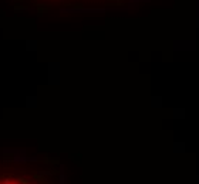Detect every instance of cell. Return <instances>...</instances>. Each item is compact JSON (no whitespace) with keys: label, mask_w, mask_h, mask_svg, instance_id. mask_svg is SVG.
<instances>
[{"label":"cell","mask_w":199,"mask_h":184,"mask_svg":"<svg viewBox=\"0 0 199 184\" xmlns=\"http://www.w3.org/2000/svg\"><path fill=\"white\" fill-rule=\"evenodd\" d=\"M34 180H37L40 184H48L47 180H46L43 176H39V174H34Z\"/></svg>","instance_id":"6da1fadb"},{"label":"cell","mask_w":199,"mask_h":184,"mask_svg":"<svg viewBox=\"0 0 199 184\" xmlns=\"http://www.w3.org/2000/svg\"><path fill=\"white\" fill-rule=\"evenodd\" d=\"M16 180L19 181V183L20 184H30V181L27 180V178H26V177H17V178H16Z\"/></svg>","instance_id":"3957f363"},{"label":"cell","mask_w":199,"mask_h":184,"mask_svg":"<svg viewBox=\"0 0 199 184\" xmlns=\"http://www.w3.org/2000/svg\"><path fill=\"white\" fill-rule=\"evenodd\" d=\"M3 184H20L17 180H13L11 177H7V178H4L3 180Z\"/></svg>","instance_id":"7a4b0ae2"},{"label":"cell","mask_w":199,"mask_h":184,"mask_svg":"<svg viewBox=\"0 0 199 184\" xmlns=\"http://www.w3.org/2000/svg\"><path fill=\"white\" fill-rule=\"evenodd\" d=\"M0 184H3V181H0Z\"/></svg>","instance_id":"277c9868"}]
</instances>
